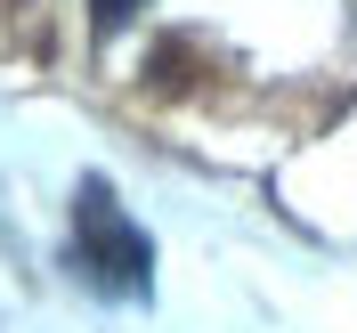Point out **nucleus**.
<instances>
[{
    "instance_id": "f257e3e1",
    "label": "nucleus",
    "mask_w": 357,
    "mask_h": 333,
    "mask_svg": "<svg viewBox=\"0 0 357 333\" xmlns=\"http://www.w3.org/2000/svg\"><path fill=\"white\" fill-rule=\"evenodd\" d=\"M73 260H82V276L98 293H114V301L146 293V276H155V244L130 228V212L114 203L106 179H82V195H73Z\"/></svg>"
}]
</instances>
